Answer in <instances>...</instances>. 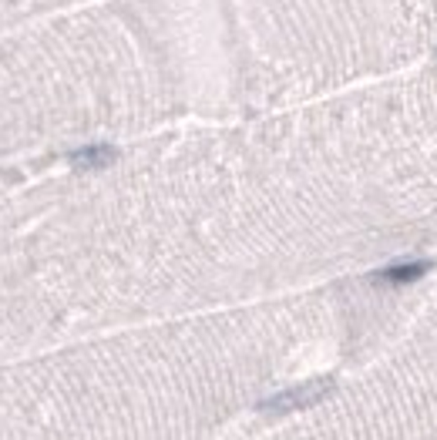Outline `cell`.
Here are the masks:
<instances>
[{
    "mask_svg": "<svg viewBox=\"0 0 437 440\" xmlns=\"http://www.w3.org/2000/svg\"><path fill=\"white\" fill-rule=\"evenodd\" d=\"M336 380L333 376H316V380H306V383H296V387L283 390V393H276L270 400L259 403V410L262 414H293V410H306L313 403L326 400L330 393H333Z\"/></svg>",
    "mask_w": 437,
    "mask_h": 440,
    "instance_id": "cell-1",
    "label": "cell"
},
{
    "mask_svg": "<svg viewBox=\"0 0 437 440\" xmlns=\"http://www.w3.org/2000/svg\"><path fill=\"white\" fill-rule=\"evenodd\" d=\"M431 269V262H394V266H387V269H380L373 279H380V283H390V286H407V283H417L424 272Z\"/></svg>",
    "mask_w": 437,
    "mask_h": 440,
    "instance_id": "cell-3",
    "label": "cell"
},
{
    "mask_svg": "<svg viewBox=\"0 0 437 440\" xmlns=\"http://www.w3.org/2000/svg\"><path fill=\"white\" fill-rule=\"evenodd\" d=\"M115 158H118V152L111 145H84V148L71 152V165L77 171H98V169H108Z\"/></svg>",
    "mask_w": 437,
    "mask_h": 440,
    "instance_id": "cell-2",
    "label": "cell"
}]
</instances>
